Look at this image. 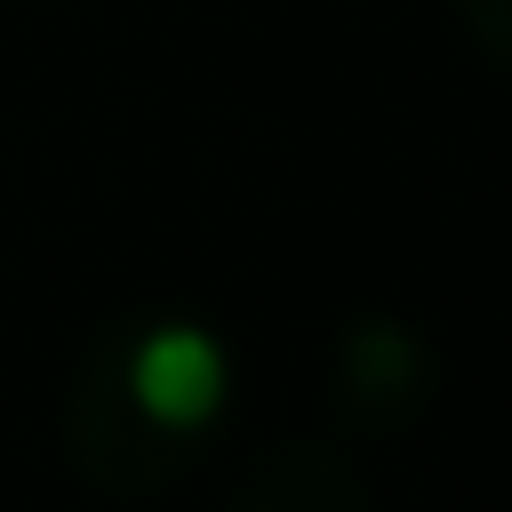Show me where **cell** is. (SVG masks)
<instances>
[{"mask_svg":"<svg viewBox=\"0 0 512 512\" xmlns=\"http://www.w3.org/2000/svg\"><path fill=\"white\" fill-rule=\"evenodd\" d=\"M184 432H168V424H152L128 392H120V376H112V352L72 384V400H64V456L96 480V488H112V496H152L160 480H176L184 472V456L192 448H176Z\"/></svg>","mask_w":512,"mask_h":512,"instance_id":"1","label":"cell"},{"mask_svg":"<svg viewBox=\"0 0 512 512\" xmlns=\"http://www.w3.org/2000/svg\"><path fill=\"white\" fill-rule=\"evenodd\" d=\"M112 376H120V392H128L152 424H168V432H200V424L224 408V384H232L224 344H216L208 328H192V320H160V328L120 336V344H112Z\"/></svg>","mask_w":512,"mask_h":512,"instance_id":"2","label":"cell"},{"mask_svg":"<svg viewBox=\"0 0 512 512\" xmlns=\"http://www.w3.org/2000/svg\"><path fill=\"white\" fill-rule=\"evenodd\" d=\"M232 504L240 512H360L368 504V488L344 472V464H328V456H312V448H272L264 464H248V480L232 488Z\"/></svg>","mask_w":512,"mask_h":512,"instance_id":"3","label":"cell"},{"mask_svg":"<svg viewBox=\"0 0 512 512\" xmlns=\"http://www.w3.org/2000/svg\"><path fill=\"white\" fill-rule=\"evenodd\" d=\"M344 392H352V408H368V416H400V408L424 392V352H416V336H408L400 320H360V328L344 336Z\"/></svg>","mask_w":512,"mask_h":512,"instance_id":"4","label":"cell"},{"mask_svg":"<svg viewBox=\"0 0 512 512\" xmlns=\"http://www.w3.org/2000/svg\"><path fill=\"white\" fill-rule=\"evenodd\" d=\"M456 16L472 24L480 64H504V56H512V0H456Z\"/></svg>","mask_w":512,"mask_h":512,"instance_id":"5","label":"cell"}]
</instances>
